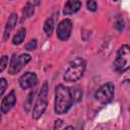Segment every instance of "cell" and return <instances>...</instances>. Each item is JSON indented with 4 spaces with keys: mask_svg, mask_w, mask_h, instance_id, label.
Wrapping results in <instances>:
<instances>
[{
    "mask_svg": "<svg viewBox=\"0 0 130 130\" xmlns=\"http://www.w3.org/2000/svg\"><path fill=\"white\" fill-rule=\"evenodd\" d=\"M81 5L80 0H67L63 8V15H71L76 13L81 8Z\"/></svg>",
    "mask_w": 130,
    "mask_h": 130,
    "instance_id": "10",
    "label": "cell"
},
{
    "mask_svg": "<svg viewBox=\"0 0 130 130\" xmlns=\"http://www.w3.org/2000/svg\"><path fill=\"white\" fill-rule=\"evenodd\" d=\"M29 1H30V2H31L36 7H37V6H39V5L41 4V0H29Z\"/></svg>",
    "mask_w": 130,
    "mask_h": 130,
    "instance_id": "23",
    "label": "cell"
},
{
    "mask_svg": "<svg viewBox=\"0 0 130 130\" xmlns=\"http://www.w3.org/2000/svg\"><path fill=\"white\" fill-rule=\"evenodd\" d=\"M129 112H130V108H129Z\"/></svg>",
    "mask_w": 130,
    "mask_h": 130,
    "instance_id": "26",
    "label": "cell"
},
{
    "mask_svg": "<svg viewBox=\"0 0 130 130\" xmlns=\"http://www.w3.org/2000/svg\"><path fill=\"white\" fill-rule=\"evenodd\" d=\"M7 65H8V56L3 55L0 60V72H3L4 69L7 67Z\"/></svg>",
    "mask_w": 130,
    "mask_h": 130,
    "instance_id": "19",
    "label": "cell"
},
{
    "mask_svg": "<svg viewBox=\"0 0 130 130\" xmlns=\"http://www.w3.org/2000/svg\"><path fill=\"white\" fill-rule=\"evenodd\" d=\"M114 95H115V86L112 82L104 83L94 92V99L103 105H106L112 102V100L114 99Z\"/></svg>",
    "mask_w": 130,
    "mask_h": 130,
    "instance_id": "5",
    "label": "cell"
},
{
    "mask_svg": "<svg viewBox=\"0 0 130 130\" xmlns=\"http://www.w3.org/2000/svg\"><path fill=\"white\" fill-rule=\"evenodd\" d=\"M48 93H49V85L47 81H44L41 87V90L39 92V95L36 100L35 107L32 109L31 116L35 120L40 119L46 112L47 107H48Z\"/></svg>",
    "mask_w": 130,
    "mask_h": 130,
    "instance_id": "3",
    "label": "cell"
},
{
    "mask_svg": "<svg viewBox=\"0 0 130 130\" xmlns=\"http://www.w3.org/2000/svg\"><path fill=\"white\" fill-rule=\"evenodd\" d=\"M85 67H86V63L82 58L76 57L72 59L71 61H69L68 66L64 72V75H63L64 81L66 82L78 81L82 77L85 71Z\"/></svg>",
    "mask_w": 130,
    "mask_h": 130,
    "instance_id": "2",
    "label": "cell"
},
{
    "mask_svg": "<svg viewBox=\"0 0 130 130\" xmlns=\"http://www.w3.org/2000/svg\"><path fill=\"white\" fill-rule=\"evenodd\" d=\"M31 60V56L29 54L23 53L20 55H13L11 60H10V64L8 67V73L10 75H15L16 73H18L19 71L22 70V68Z\"/></svg>",
    "mask_w": 130,
    "mask_h": 130,
    "instance_id": "6",
    "label": "cell"
},
{
    "mask_svg": "<svg viewBox=\"0 0 130 130\" xmlns=\"http://www.w3.org/2000/svg\"><path fill=\"white\" fill-rule=\"evenodd\" d=\"M114 27H115L117 30H119V31H122V30L124 29V27H125V22H124V20H123L122 17L117 16V17L115 18Z\"/></svg>",
    "mask_w": 130,
    "mask_h": 130,
    "instance_id": "17",
    "label": "cell"
},
{
    "mask_svg": "<svg viewBox=\"0 0 130 130\" xmlns=\"http://www.w3.org/2000/svg\"><path fill=\"white\" fill-rule=\"evenodd\" d=\"M55 22H56V17L54 15L50 16L49 18L46 19L44 23V31L47 36H51L54 28H55Z\"/></svg>",
    "mask_w": 130,
    "mask_h": 130,
    "instance_id": "13",
    "label": "cell"
},
{
    "mask_svg": "<svg viewBox=\"0 0 130 130\" xmlns=\"http://www.w3.org/2000/svg\"><path fill=\"white\" fill-rule=\"evenodd\" d=\"M16 104V94L15 91L12 89L7 95H5L2 99L1 102V107H0V111L2 114H7Z\"/></svg>",
    "mask_w": 130,
    "mask_h": 130,
    "instance_id": "9",
    "label": "cell"
},
{
    "mask_svg": "<svg viewBox=\"0 0 130 130\" xmlns=\"http://www.w3.org/2000/svg\"><path fill=\"white\" fill-rule=\"evenodd\" d=\"M35 94H36V91H35V90H31V91L28 93L26 101L24 102V106H23V108H24V110H25L26 112H29V110L31 109V106H32V101H34Z\"/></svg>",
    "mask_w": 130,
    "mask_h": 130,
    "instance_id": "16",
    "label": "cell"
},
{
    "mask_svg": "<svg viewBox=\"0 0 130 130\" xmlns=\"http://www.w3.org/2000/svg\"><path fill=\"white\" fill-rule=\"evenodd\" d=\"M35 7L36 6L30 1H28L22 8V18L23 19H27V18L31 17L34 15V13H35Z\"/></svg>",
    "mask_w": 130,
    "mask_h": 130,
    "instance_id": "14",
    "label": "cell"
},
{
    "mask_svg": "<svg viewBox=\"0 0 130 130\" xmlns=\"http://www.w3.org/2000/svg\"><path fill=\"white\" fill-rule=\"evenodd\" d=\"M25 36H26V28L25 27H20L17 32L13 36L12 38V44L14 46H18L20 44L23 43L24 39H25Z\"/></svg>",
    "mask_w": 130,
    "mask_h": 130,
    "instance_id": "12",
    "label": "cell"
},
{
    "mask_svg": "<svg viewBox=\"0 0 130 130\" xmlns=\"http://www.w3.org/2000/svg\"><path fill=\"white\" fill-rule=\"evenodd\" d=\"M62 125H63V121L62 120H56L55 121V125H54V129H59V128H61Z\"/></svg>",
    "mask_w": 130,
    "mask_h": 130,
    "instance_id": "22",
    "label": "cell"
},
{
    "mask_svg": "<svg viewBox=\"0 0 130 130\" xmlns=\"http://www.w3.org/2000/svg\"><path fill=\"white\" fill-rule=\"evenodd\" d=\"M65 128H66V129H74L73 126H65Z\"/></svg>",
    "mask_w": 130,
    "mask_h": 130,
    "instance_id": "24",
    "label": "cell"
},
{
    "mask_svg": "<svg viewBox=\"0 0 130 130\" xmlns=\"http://www.w3.org/2000/svg\"><path fill=\"white\" fill-rule=\"evenodd\" d=\"M7 85H8V83H7L6 79L4 77L0 78V96H3V94L7 88Z\"/></svg>",
    "mask_w": 130,
    "mask_h": 130,
    "instance_id": "20",
    "label": "cell"
},
{
    "mask_svg": "<svg viewBox=\"0 0 130 130\" xmlns=\"http://www.w3.org/2000/svg\"><path fill=\"white\" fill-rule=\"evenodd\" d=\"M70 88H71L72 96H73V100H74V104L80 102L81 99H82V90H81L79 87H77V86L70 87Z\"/></svg>",
    "mask_w": 130,
    "mask_h": 130,
    "instance_id": "15",
    "label": "cell"
},
{
    "mask_svg": "<svg viewBox=\"0 0 130 130\" xmlns=\"http://www.w3.org/2000/svg\"><path fill=\"white\" fill-rule=\"evenodd\" d=\"M37 46H38V42L36 39H32L30 40L26 45H25V50L27 51H32L35 49H37Z\"/></svg>",
    "mask_w": 130,
    "mask_h": 130,
    "instance_id": "21",
    "label": "cell"
},
{
    "mask_svg": "<svg viewBox=\"0 0 130 130\" xmlns=\"http://www.w3.org/2000/svg\"><path fill=\"white\" fill-rule=\"evenodd\" d=\"M17 19H18L17 14L14 13V12L11 13L10 16L8 17L7 22H6V24H5V28H4V34H3V40H4V41H6V40L9 38L11 30H12V29L15 27V25H16Z\"/></svg>",
    "mask_w": 130,
    "mask_h": 130,
    "instance_id": "11",
    "label": "cell"
},
{
    "mask_svg": "<svg viewBox=\"0 0 130 130\" xmlns=\"http://www.w3.org/2000/svg\"><path fill=\"white\" fill-rule=\"evenodd\" d=\"M19 86L21 89L26 90V89H32L37 84H38V77L36 73L34 72H24L18 79Z\"/></svg>",
    "mask_w": 130,
    "mask_h": 130,
    "instance_id": "8",
    "label": "cell"
},
{
    "mask_svg": "<svg viewBox=\"0 0 130 130\" xmlns=\"http://www.w3.org/2000/svg\"><path fill=\"white\" fill-rule=\"evenodd\" d=\"M72 27H73V23H72L71 19H69V18L62 19L57 24V28H56L57 38L62 42L68 41V39L70 38L71 32H72Z\"/></svg>",
    "mask_w": 130,
    "mask_h": 130,
    "instance_id": "7",
    "label": "cell"
},
{
    "mask_svg": "<svg viewBox=\"0 0 130 130\" xmlns=\"http://www.w3.org/2000/svg\"><path fill=\"white\" fill-rule=\"evenodd\" d=\"M113 1H114V2H116V1H118V0H113Z\"/></svg>",
    "mask_w": 130,
    "mask_h": 130,
    "instance_id": "25",
    "label": "cell"
},
{
    "mask_svg": "<svg viewBox=\"0 0 130 130\" xmlns=\"http://www.w3.org/2000/svg\"><path fill=\"white\" fill-rule=\"evenodd\" d=\"M74 105L71 88L63 84H58L55 88L54 112L57 115L66 114Z\"/></svg>",
    "mask_w": 130,
    "mask_h": 130,
    "instance_id": "1",
    "label": "cell"
},
{
    "mask_svg": "<svg viewBox=\"0 0 130 130\" xmlns=\"http://www.w3.org/2000/svg\"><path fill=\"white\" fill-rule=\"evenodd\" d=\"M86 8L91 11V12H95L96 8H98V4L95 0H87L86 1Z\"/></svg>",
    "mask_w": 130,
    "mask_h": 130,
    "instance_id": "18",
    "label": "cell"
},
{
    "mask_svg": "<svg viewBox=\"0 0 130 130\" xmlns=\"http://www.w3.org/2000/svg\"><path fill=\"white\" fill-rule=\"evenodd\" d=\"M130 68V46L122 45L116 55L114 61V69L118 73H124Z\"/></svg>",
    "mask_w": 130,
    "mask_h": 130,
    "instance_id": "4",
    "label": "cell"
}]
</instances>
